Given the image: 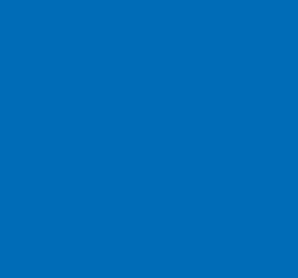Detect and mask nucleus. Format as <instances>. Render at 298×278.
Instances as JSON below:
<instances>
[]
</instances>
